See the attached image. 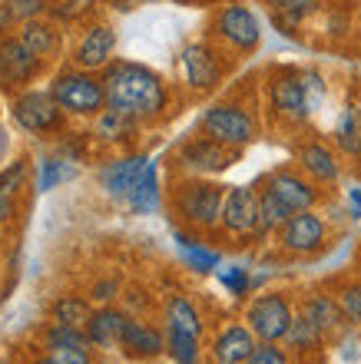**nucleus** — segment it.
<instances>
[{
  "instance_id": "1",
  "label": "nucleus",
  "mask_w": 361,
  "mask_h": 364,
  "mask_svg": "<svg viewBox=\"0 0 361 364\" xmlns=\"http://www.w3.org/2000/svg\"><path fill=\"white\" fill-rule=\"evenodd\" d=\"M100 80L106 90V106L126 113L136 123H146V119L166 113L169 90L156 70L143 67V63H130V60H113Z\"/></svg>"
},
{
  "instance_id": "2",
  "label": "nucleus",
  "mask_w": 361,
  "mask_h": 364,
  "mask_svg": "<svg viewBox=\"0 0 361 364\" xmlns=\"http://www.w3.org/2000/svg\"><path fill=\"white\" fill-rule=\"evenodd\" d=\"M222 202H226V186L212 182L209 176H186L169 192V209L189 232L222 229Z\"/></svg>"
},
{
  "instance_id": "3",
  "label": "nucleus",
  "mask_w": 361,
  "mask_h": 364,
  "mask_svg": "<svg viewBox=\"0 0 361 364\" xmlns=\"http://www.w3.org/2000/svg\"><path fill=\"white\" fill-rule=\"evenodd\" d=\"M268 100L278 119H286L288 126H302L318 106V100H325V80L315 70H286L272 77Z\"/></svg>"
},
{
  "instance_id": "4",
  "label": "nucleus",
  "mask_w": 361,
  "mask_h": 364,
  "mask_svg": "<svg viewBox=\"0 0 361 364\" xmlns=\"http://www.w3.org/2000/svg\"><path fill=\"white\" fill-rule=\"evenodd\" d=\"M50 96L60 103V109L70 116H100L106 109L103 80H96L90 70H67L57 73L50 83Z\"/></svg>"
},
{
  "instance_id": "5",
  "label": "nucleus",
  "mask_w": 361,
  "mask_h": 364,
  "mask_svg": "<svg viewBox=\"0 0 361 364\" xmlns=\"http://www.w3.org/2000/svg\"><path fill=\"white\" fill-rule=\"evenodd\" d=\"M199 133L229 146V149H246L258 136L256 116L239 103H212L199 119Z\"/></svg>"
},
{
  "instance_id": "6",
  "label": "nucleus",
  "mask_w": 361,
  "mask_h": 364,
  "mask_svg": "<svg viewBox=\"0 0 361 364\" xmlns=\"http://www.w3.org/2000/svg\"><path fill=\"white\" fill-rule=\"evenodd\" d=\"M242 321L252 328L258 341H286L295 321V308L286 291H258L242 311Z\"/></svg>"
},
{
  "instance_id": "7",
  "label": "nucleus",
  "mask_w": 361,
  "mask_h": 364,
  "mask_svg": "<svg viewBox=\"0 0 361 364\" xmlns=\"http://www.w3.org/2000/svg\"><path fill=\"white\" fill-rule=\"evenodd\" d=\"M276 235H278V249L286 252V255L308 259V255H315V252H322L328 245V222L315 209L295 212Z\"/></svg>"
},
{
  "instance_id": "8",
  "label": "nucleus",
  "mask_w": 361,
  "mask_h": 364,
  "mask_svg": "<svg viewBox=\"0 0 361 364\" xmlns=\"http://www.w3.org/2000/svg\"><path fill=\"white\" fill-rule=\"evenodd\" d=\"M236 156L239 149H229V146L216 143L209 136H196V139H186L176 149V166L186 176H216L222 169H229Z\"/></svg>"
},
{
  "instance_id": "9",
  "label": "nucleus",
  "mask_w": 361,
  "mask_h": 364,
  "mask_svg": "<svg viewBox=\"0 0 361 364\" xmlns=\"http://www.w3.org/2000/svg\"><path fill=\"white\" fill-rule=\"evenodd\" d=\"M216 37L232 47L236 53H252L258 47V40H262V27H258V17L246 4H226V7L216 14Z\"/></svg>"
},
{
  "instance_id": "10",
  "label": "nucleus",
  "mask_w": 361,
  "mask_h": 364,
  "mask_svg": "<svg viewBox=\"0 0 361 364\" xmlns=\"http://www.w3.org/2000/svg\"><path fill=\"white\" fill-rule=\"evenodd\" d=\"M47 60H40L20 37H0V87L20 90L40 77Z\"/></svg>"
},
{
  "instance_id": "11",
  "label": "nucleus",
  "mask_w": 361,
  "mask_h": 364,
  "mask_svg": "<svg viewBox=\"0 0 361 364\" xmlns=\"http://www.w3.org/2000/svg\"><path fill=\"white\" fill-rule=\"evenodd\" d=\"M262 189H268L272 196H276L282 205H286L288 212H308L318 205V199H322V189H318V182H312L308 176L302 173V169H276V173L266 179V186Z\"/></svg>"
},
{
  "instance_id": "12",
  "label": "nucleus",
  "mask_w": 361,
  "mask_h": 364,
  "mask_svg": "<svg viewBox=\"0 0 361 364\" xmlns=\"http://www.w3.org/2000/svg\"><path fill=\"white\" fill-rule=\"evenodd\" d=\"M222 232L248 239L258 235V189L252 186H229L222 202Z\"/></svg>"
},
{
  "instance_id": "13",
  "label": "nucleus",
  "mask_w": 361,
  "mask_h": 364,
  "mask_svg": "<svg viewBox=\"0 0 361 364\" xmlns=\"http://www.w3.org/2000/svg\"><path fill=\"white\" fill-rule=\"evenodd\" d=\"M179 73L186 80V87L196 90V93H209L222 83V60L209 43H189V47L179 53Z\"/></svg>"
},
{
  "instance_id": "14",
  "label": "nucleus",
  "mask_w": 361,
  "mask_h": 364,
  "mask_svg": "<svg viewBox=\"0 0 361 364\" xmlns=\"http://www.w3.org/2000/svg\"><path fill=\"white\" fill-rule=\"evenodd\" d=\"M14 119H17L20 129H27V133H53L60 129L63 123V109L60 103L47 93H37V90H30V93H20L14 100Z\"/></svg>"
},
{
  "instance_id": "15",
  "label": "nucleus",
  "mask_w": 361,
  "mask_h": 364,
  "mask_svg": "<svg viewBox=\"0 0 361 364\" xmlns=\"http://www.w3.org/2000/svg\"><path fill=\"white\" fill-rule=\"evenodd\" d=\"M116 53V30L110 23H93L83 33V40L73 50V63L76 70H90V73H103L113 63Z\"/></svg>"
},
{
  "instance_id": "16",
  "label": "nucleus",
  "mask_w": 361,
  "mask_h": 364,
  "mask_svg": "<svg viewBox=\"0 0 361 364\" xmlns=\"http://www.w3.org/2000/svg\"><path fill=\"white\" fill-rule=\"evenodd\" d=\"M258 338L252 335V328L246 321H229L226 328H219L209 345L212 364H246L256 351Z\"/></svg>"
},
{
  "instance_id": "17",
  "label": "nucleus",
  "mask_w": 361,
  "mask_h": 364,
  "mask_svg": "<svg viewBox=\"0 0 361 364\" xmlns=\"http://www.w3.org/2000/svg\"><path fill=\"white\" fill-rule=\"evenodd\" d=\"M120 351L133 361H152V358L166 355V328H156L143 318H133L126 321L123 338H120Z\"/></svg>"
},
{
  "instance_id": "18",
  "label": "nucleus",
  "mask_w": 361,
  "mask_h": 364,
  "mask_svg": "<svg viewBox=\"0 0 361 364\" xmlns=\"http://www.w3.org/2000/svg\"><path fill=\"white\" fill-rule=\"evenodd\" d=\"M295 163H298V169H302L308 179L318 182V186H335V182L342 179L338 153H335L332 146L318 143V139L298 146V149H295Z\"/></svg>"
},
{
  "instance_id": "19",
  "label": "nucleus",
  "mask_w": 361,
  "mask_h": 364,
  "mask_svg": "<svg viewBox=\"0 0 361 364\" xmlns=\"http://www.w3.org/2000/svg\"><path fill=\"white\" fill-rule=\"evenodd\" d=\"M150 163L152 159L150 156H143V153L120 156V159H113V163H106L103 169H100V186H103L106 196H113V199H126L130 189L140 182V176L146 173V166Z\"/></svg>"
},
{
  "instance_id": "20",
  "label": "nucleus",
  "mask_w": 361,
  "mask_h": 364,
  "mask_svg": "<svg viewBox=\"0 0 361 364\" xmlns=\"http://www.w3.org/2000/svg\"><path fill=\"white\" fill-rule=\"evenodd\" d=\"M126 321H130V315L120 311V308H113V305L93 308V315H90V321H86V338H90V345L100 348V351H113V348H120V338H123Z\"/></svg>"
},
{
  "instance_id": "21",
  "label": "nucleus",
  "mask_w": 361,
  "mask_h": 364,
  "mask_svg": "<svg viewBox=\"0 0 361 364\" xmlns=\"http://www.w3.org/2000/svg\"><path fill=\"white\" fill-rule=\"evenodd\" d=\"M308 321H312L318 331H322L325 338H335L338 331H345V315H342V305H338V298L328 295V291H312V295L302 301V308H298Z\"/></svg>"
},
{
  "instance_id": "22",
  "label": "nucleus",
  "mask_w": 361,
  "mask_h": 364,
  "mask_svg": "<svg viewBox=\"0 0 361 364\" xmlns=\"http://www.w3.org/2000/svg\"><path fill=\"white\" fill-rule=\"evenodd\" d=\"M162 328L169 331H186V335L202 338L206 335V321H202V311L196 308L189 295H169L162 301Z\"/></svg>"
},
{
  "instance_id": "23",
  "label": "nucleus",
  "mask_w": 361,
  "mask_h": 364,
  "mask_svg": "<svg viewBox=\"0 0 361 364\" xmlns=\"http://www.w3.org/2000/svg\"><path fill=\"white\" fill-rule=\"evenodd\" d=\"M162 202V189H159V176H156V163L146 166V173L140 176L130 196H126V205L136 212V215H152V212L159 209Z\"/></svg>"
},
{
  "instance_id": "24",
  "label": "nucleus",
  "mask_w": 361,
  "mask_h": 364,
  "mask_svg": "<svg viewBox=\"0 0 361 364\" xmlns=\"http://www.w3.org/2000/svg\"><path fill=\"white\" fill-rule=\"evenodd\" d=\"M335 143L348 159H358L361 156V106L348 103L335 123Z\"/></svg>"
},
{
  "instance_id": "25",
  "label": "nucleus",
  "mask_w": 361,
  "mask_h": 364,
  "mask_svg": "<svg viewBox=\"0 0 361 364\" xmlns=\"http://www.w3.org/2000/svg\"><path fill=\"white\" fill-rule=\"evenodd\" d=\"M176 242H179V255H182V262H186V265H189L192 272H199V275L219 272V265H222V255H219L216 249L202 245L199 239H192V235H186V232H176Z\"/></svg>"
},
{
  "instance_id": "26",
  "label": "nucleus",
  "mask_w": 361,
  "mask_h": 364,
  "mask_svg": "<svg viewBox=\"0 0 361 364\" xmlns=\"http://www.w3.org/2000/svg\"><path fill=\"white\" fill-rule=\"evenodd\" d=\"M325 341H328V338H325L302 311H295V321H292V328H288V335L282 345H286L292 355H312V351H322Z\"/></svg>"
},
{
  "instance_id": "27",
  "label": "nucleus",
  "mask_w": 361,
  "mask_h": 364,
  "mask_svg": "<svg viewBox=\"0 0 361 364\" xmlns=\"http://www.w3.org/2000/svg\"><path fill=\"white\" fill-rule=\"evenodd\" d=\"M20 40L27 43L33 53H37L40 60H50L53 53L60 50V33L57 27H50V23H43V20H23V30H20Z\"/></svg>"
},
{
  "instance_id": "28",
  "label": "nucleus",
  "mask_w": 361,
  "mask_h": 364,
  "mask_svg": "<svg viewBox=\"0 0 361 364\" xmlns=\"http://www.w3.org/2000/svg\"><path fill=\"white\" fill-rule=\"evenodd\" d=\"M90 315H93V308H90V301H86L83 295H63L53 301V308H50V321H57V325L86 328Z\"/></svg>"
},
{
  "instance_id": "29",
  "label": "nucleus",
  "mask_w": 361,
  "mask_h": 364,
  "mask_svg": "<svg viewBox=\"0 0 361 364\" xmlns=\"http://www.w3.org/2000/svg\"><path fill=\"white\" fill-rule=\"evenodd\" d=\"M166 355H169L172 364H199L202 361V338L166 328Z\"/></svg>"
},
{
  "instance_id": "30",
  "label": "nucleus",
  "mask_w": 361,
  "mask_h": 364,
  "mask_svg": "<svg viewBox=\"0 0 361 364\" xmlns=\"http://www.w3.org/2000/svg\"><path fill=\"white\" fill-rule=\"evenodd\" d=\"M288 219H292V212L268 189H258V235H272V232H278Z\"/></svg>"
},
{
  "instance_id": "31",
  "label": "nucleus",
  "mask_w": 361,
  "mask_h": 364,
  "mask_svg": "<svg viewBox=\"0 0 361 364\" xmlns=\"http://www.w3.org/2000/svg\"><path fill=\"white\" fill-rule=\"evenodd\" d=\"M43 348H93L90 338H86V328H73V325H57V321H47L43 335H40Z\"/></svg>"
},
{
  "instance_id": "32",
  "label": "nucleus",
  "mask_w": 361,
  "mask_h": 364,
  "mask_svg": "<svg viewBox=\"0 0 361 364\" xmlns=\"http://www.w3.org/2000/svg\"><path fill=\"white\" fill-rule=\"evenodd\" d=\"M216 278L222 282V288H226L232 298H246L248 291H252V285H256L246 265H226V269L216 272Z\"/></svg>"
},
{
  "instance_id": "33",
  "label": "nucleus",
  "mask_w": 361,
  "mask_h": 364,
  "mask_svg": "<svg viewBox=\"0 0 361 364\" xmlns=\"http://www.w3.org/2000/svg\"><path fill=\"white\" fill-rule=\"evenodd\" d=\"M272 4V10H276L278 23H286V27H298L308 14L315 10V4L318 0H268Z\"/></svg>"
},
{
  "instance_id": "34",
  "label": "nucleus",
  "mask_w": 361,
  "mask_h": 364,
  "mask_svg": "<svg viewBox=\"0 0 361 364\" xmlns=\"http://www.w3.org/2000/svg\"><path fill=\"white\" fill-rule=\"evenodd\" d=\"M338 305H342V315L352 328H361V282H348V285L338 288Z\"/></svg>"
},
{
  "instance_id": "35",
  "label": "nucleus",
  "mask_w": 361,
  "mask_h": 364,
  "mask_svg": "<svg viewBox=\"0 0 361 364\" xmlns=\"http://www.w3.org/2000/svg\"><path fill=\"white\" fill-rule=\"evenodd\" d=\"M246 364H292V351L282 341H258Z\"/></svg>"
},
{
  "instance_id": "36",
  "label": "nucleus",
  "mask_w": 361,
  "mask_h": 364,
  "mask_svg": "<svg viewBox=\"0 0 361 364\" xmlns=\"http://www.w3.org/2000/svg\"><path fill=\"white\" fill-rule=\"evenodd\" d=\"M50 364H96L93 348H50Z\"/></svg>"
},
{
  "instance_id": "37",
  "label": "nucleus",
  "mask_w": 361,
  "mask_h": 364,
  "mask_svg": "<svg viewBox=\"0 0 361 364\" xmlns=\"http://www.w3.org/2000/svg\"><path fill=\"white\" fill-rule=\"evenodd\" d=\"M63 166H60V159H47V163L40 166V179H37V186H40V192H47V189H53L60 179H63Z\"/></svg>"
},
{
  "instance_id": "38",
  "label": "nucleus",
  "mask_w": 361,
  "mask_h": 364,
  "mask_svg": "<svg viewBox=\"0 0 361 364\" xmlns=\"http://www.w3.org/2000/svg\"><path fill=\"white\" fill-rule=\"evenodd\" d=\"M116 295H120V282H116V278H103V282H96L93 291H90V298L100 301V305H113Z\"/></svg>"
},
{
  "instance_id": "39",
  "label": "nucleus",
  "mask_w": 361,
  "mask_h": 364,
  "mask_svg": "<svg viewBox=\"0 0 361 364\" xmlns=\"http://www.w3.org/2000/svg\"><path fill=\"white\" fill-rule=\"evenodd\" d=\"M14 20H33L43 10V0H7Z\"/></svg>"
},
{
  "instance_id": "40",
  "label": "nucleus",
  "mask_w": 361,
  "mask_h": 364,
  "mask_svg": "<svg viewBox=\"0 0 361 364\" xmlns=\"http://www.w3.org/2000/svg\"><path fill=\"white\" fill-rule=\"evenodd\" d=\"M14 215H17V202L10 199V192H0V225L14 222Z\"/></svg>"
},
{
  "instance_id": "41",
  "label": "nucleus",
  "mask_w": 361,
  "mask_h": 364,
  "mask_svg": "<svg viewBox=\"0 0 361 364\" xmlns=\"http://www.w3.org/2000/svg\"><path fill=\"white\" fill-rule=\"evenodd\" d=\"M20 176H23V163H14V169H10L7 176H0V192H14V189H17Z\"/></svg>"
},
{
  "instance_id": "42",
  "label": "nucleus",
  "mask_w": 361,
  "mask_h": 364,
  "mask_svg": "<svg viewBox=\"0 0 361 364\" xmlns=\"http://www.w3.org/2000/svg\"><path fill=\"white\" fill-rule=\"evenodd\" d=\"M348 215H352V219H361V186H352V189H348Z\"/></svg>"
},
{
  "instance_id": "43",
  "label": "nucleus",
  "mask_w": 361,
  "mask_h": 364,
  "mask_svg": "<svg viewBox=\"0 0 361 364\" xmlns=\"http://www.w3.org/2000/svg\"><path fill=\"white\" fill-rule=\"evenodd\" d=\"M10 23H14V14H10V7H7V0L0 4V37H7V30H10Z\"/></svg>"
},
{
  "instance_id": "44",
  "label": "nucleus",
  "mask_w": 361,
  "mask_h": 364,
  "mask_svg": "<svg viewBox=\"0 0 361 364\" xmlns=\"http://www.w3.org/2000/svg\"><path fill=\"white\" fill-rule=\"evenodd\" d=\"M30 364H50V358L43 355V358H37V361H30Z\"/></svg>"
},
{
  "instance_id": "45",
  "label": "nucleus",
  "mask_w": 361,
  "mask_h": 364,
  "mask_svg": "<svg viewBox=\"0 0 361 364\" xmlns=\"http://www.w3.org/2000/svg\"><path fill=\"white\" fill-rule=\"evenodd\" d=\"M136 364H162L159 358H152V361H136Z\"/></svg>"
},
{
  "instance_id": "46",
  "label": "nucleus",
  "mask_w": 361,
  "mask_h": 364,
  "mask_svg": "<svg viewBox=\"0 0 361 364\" xmlns=\"http://www.w3.org/2000/svg\"><path fill=\"white\" fill-rule=\"evenodd\" d=\"M146 4H166V0H146Z\"/></svg>"
},
{
  "instance_id": "47",
  "label": "nucleus",
  "mask_w": 361,
  "mask_h": 364,
  "mask_svg": "<svg viewBox=\"0 0 361 364\" xmlns=\"http://www.w3.org/2000/svg\"><path fill=\"white\" fill-rule=\"evenodd\" d=\"M0 249H4V235H0Z\"/></svg>"
}]
</instances>
